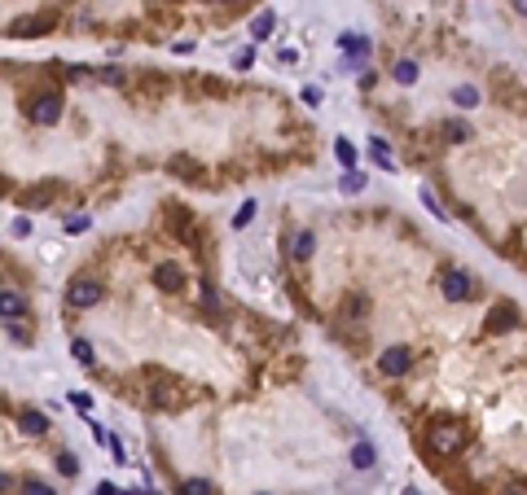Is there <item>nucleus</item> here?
<instances>
[{
    "instance_id": "412c9836",
    "label": "nucleus",
    "mask_w": 527,
    "mask_h": 495,
    "mask_svg": "<svg viewBox=\"0 0 527 495\" xmlns=\"http://www.w3.org/2000/svg\"><path fill=\"white\" fill-rule=\"evenodd\" d=\"M351 464H356V469H369L373 464V447H369V442H361V447L351 452Z\"/></svg>"
},
{
    "instance_id": "c756f323",
    "label": "nucleus",
    "mask_w": 527,
    "mask_h": 495,
    "mask_svg": "<svg viewBox=\"0 0 527 495\" xmlns=\"http://www.w3.org/2000/svg\"><path fill=\"white\" fill-rule=\"evenodd\" d=\"M84 228H88V219H84V215H75V219L66 224V232H84Z\"/></svg>"
},
{
    "instance_id": "a878e982",
    "label": "nucleus",
    "mask_w": 527,
    "mask_h": 495,
    "mask_svg": "<svg viewBox=\"0 0 527 495\" xmlns=\"http://www.w3.org/2000/svg\"><path fill=\"white\" fill-rule=\"evenodd\" d=\"M334 153H339V163H343V167L351 171V163H356V149H351L347 141H339V145H334Z\"/></svg>"
},
{
    "instance_id": "f257e3e1",
    "label": "nucleus",
    "mask_w": 527,
    "mask_h": 495,
    "mask_svg": "<svg viewBox=\"0 0 527 495\" xmlns=\"http://www.w3.org/2000/svg\"><path fill=\"white\" fill-rule=\"evenodd\" d=\"M426 447H431L435 456H457L466 447V430L457 421H435L431 430H426Z\"/></svg>"
},
{
    "instance_id": "6e6552de",
    "label": "nucleus",
    "mask_w": 527,
    "mask_h": 495,
    "mask_svg": "<svg viewBox=\"0 0 527 495\" xmlns=\"http://www.w3.org/2000/svg\"><path fill=\"white\" fill-rule=\"evenodd\" d=\"M22 311H27V298L18 290H0V320H18Z\"/></svg>"
},
{
    "instance_id": "7c9ffc66",
    "label": "nucleus",
    "mask_w": 527,
    "mask_h": 495,
    "mask_svg": "<svg viewBox=\"0 0 527 495\" xmlns=\"http://www.w3.org/2000/svg\"><path fill=\"white\" fill-rule=\"evenodd\" d=\"M510 5H514V13H523V18H527V0H510Z\"/></svg>"
},
{
    "instance_id": "0eeeda50",
    "label": "nucleus",
    "mask_w": 527,
    "mask_h": 495,
    "mask_svg": "<svg viewBox=\"0 0 527 495\" xmlns=\"http://www.w3.org/2000/svg\"><path fill=\"white\" fill-rule=\"evenodd\" d=\"M154 281H159V290L176 294V290L185 285V268H181V263H171V259H163V263L154 268Z\"/></svg>"
},
{
    "instance_id": "a211bd4d",
    "label": "nucleus",
    "mask_w": 527,
    "mask_h": 495,
    "mask_svg": "<svg viewBox=\"0 0 527 495\" xmlns=\"http://www.w3.org/2000/svg\"><path fill=\"white\" fill-rule=\"evenodd\" d=\"M181 495H215V491H211V482H207V478H189V482L181 486Z\"/></svg>"
},
{
    "instance_id": "6ab92c4d",
    "label": "nucleus",
    "mask_w": 527,
    "mask_h": 495,
    "mask_svg": "<svg viewBox=\"0 0 527 495\" xmlns=\"http://www.w3.org/2000/svg\"><path fill=\"white\" fill-rule=\"evenodd\" d=\"M268 31H272V13H268V9H264V13H260V18H255V22H250V36H255V40H264V36H268Z\"/></svg>"
},
{
    "instance_id": "9b49d317",
    "label": "nucleus",
    "mask_w": 527,
    "mask_h": 495,
    "mask_svg": "<svg viewBox=\"0 0 527 495\" xmlns=\"http://www.w3.org/2000/svg\"><path fill=\"white\" fill-rule=\"evenodd\" d=\"M339 48H343V53H351V58H369L373 53V48H369V40H361V36H339Z\"/></svg>"
},
{
    "instance_id": "b1692460",
    "label": "nucleus",
    "mask_w": 527,
    "mask_h": 495,
    "mask_svg": "<svg viewBox=\"0 0 527 495\" xmlns=\"http://www.w3.org/2000/svg\"><path fill=\"white\" fill-rule=\"evenodd\" d=\"M58 469H62V478H75V474H80V460H75L70 452H62L58 456Z\"/></svg>"
},
{
    "instance_id": "1a4fd4ad",
    "label": "nucleus",
    "mask_w": 527,
    "mask_h": 495,
    "mask_svg": "<svg viewBox=\"0 0 527 495\" xmlns=\"http://www.w3.org/2000/svg\"><path fill=\"white\" fill-rule=\"evenodd\" d=\"M18 430L36 438V434H44V430H48V416H44V412H36V408H27V412L18 416Z\"/></svg>"
},
{
    "instance_id": "393cba45",
    "label": "nucleus",
    "mask_w": 527,
    "mask_h": 495,
    "mask_svg": "<svg viewBox=\"0 0 527 495\" xmlns=\"http://www.w3.org/2000/svg\"><path fill=\"white\" fill-rule=\"evenodd\" d=\"M361 189H365V175L361 171H347L343 175V193H361Z\"/></svg>"
},
{
    "instance_id": "4468645a",
    "label": "nucleus",
    "mask_w": 527,
    "mask_h": 495,
    "mask_svg": "<svg viewBox=\"0 0 527 495\" xmlns=\"http://www.w3.org/2000/svg\"><path fill=\"white\" fill-rule=\"evenodd\" d=\"M453 101H457L462 110H470V106H479V92H474L470 84H462V88H453Z\"/></svg>"
},
{
    "instance_id": "f3484780",
    "label": "nucleus",
    "mask_w": 527,
    "mask_h": 495,
    "mask_svg": "<svg viewBox=\"0 0 527 495\" xmlns=\"http://www.w3.org/2000/svg\"><path fill=\"white\" fill-rule=\"evenodd\" d=\"M444 136H453V141H470V127H466L462 119H448V123H444Z\"/></svg>"
},
{
    "instance_id": "39448f33",
    "label": "nucleus",
    "mask_w": 527,
    "mask_h": 495,
    "mask_svg": "<svg viewBox=\"0 0 527 495\" xmlns=\"http://www.w3.org/2000/svg\"><path fill=\"white\" fill-rule=\"evenodd\" d=\"M440 290H444L448 303H466V298H474V281H470L466 272H457V268H448V272L440 276Z\"/></svg>"
},
{
    "instance_id": "ddd939ff",
    "label": "nucleus",
    "mask_w": 527,
    "mask_h": 495,
    "mask_svg": "<svg viewBox=\"0 0 527 495\" xmlns=\"http://www.w3.org/2000/svg\"><path fill=\"white\" fill-rule=\"evenodd\" d=\"M312 246H316L312 232H294V237H290V254H294V259H308V254H312Z\"/></svg>"
},
{
    "instance_id": "cd10ccee",
    "label": "nucleus",
    "mask_w": 527,
    "mask_h": 495,
    "mask_svg": "<svg viewBox=\"0 0 527 495\" xmlns=\"http://www.w3.org/2000/svg\"><path fill=\"white\" fill-rule=\"evenodd\" d=\"M27 232H31V219L18 215V219H14V237H27Z\"/></svg>"
},
{
    "instance_id": "423d86ee",
    "label": "nucleus",
    "mask_w": 527,
    "mask_h": 495,
    "mask_svg": "<svg viewBox=\"0 0 527 495\" xmlns=\"http://www.w3.org/2000/svg\"><path fill=\"white\" fill-rule=\"evenodd\" d=\"M409 364H413V351H409V347H387V351L378 355V369H383L387 377H405Z\"/></svg>"
},
{
    "instance_id": "5701e85b",
    "label": "nucleus",
    "mask_w": 527,
    "mask_h": 495,
    "mask_svg": "<svg viewBox=\"0 0 527 495\" xmlns=\"http://www.w3.org/2000/svg\"><path fill=\"white\" fill-rule=\"evenodd\" d=\"M361 311H365V298H361V294H351V298L343 303V316H347V320H361Z\"/></svg>"
},
{
    "instance_id": "20e7f679",
    "label": "nucleus",
    "mask_w": 527,
    "mask_h": 495,
    "mask_svg": "<svg viewBox=\"0 0 527 495\" xmlns=\"http://www.w3.org/2000/svg\"><path fill=\"white\" fill-rule=\"evenodd\" d=\"M48 31H53V13H27V18L9 22V36H18V40H36V36H48Z\"/></svg>"
},
{
    "instance_id": "aec40b11",
    "label": "nucleus",
    "mask_w": 527,
    "mask_h": 495,
    "mask_svg": "<svg viewBox=\"0 0 527 495\" xmlns=\"http://www.w3.org/2000/svg\"><path fill=\"white\" fill-rule=\"evenodd\" d=\"M70 355H75V359H80V364H92V359H97V351H92V342H84V337H80V342H75V347H70Z\"/></svg>"
},
{
    "instance_id": "2f4dec72",
    "label": "nucleus",
    "mask_w": 527,
    "mask_h": 495,
    "mask_svg": "<svg viewBox=\"0 0 527 495\" xmlns=\"http://www.w3.org/2000/svg\"><path fill=\"white\" fill-rule=\"evenodd\" d=\"M9 486H14V478H9V474H0V491H9Z\"/></svg>"
},
{
    "instance_id": "f8f14e48",
    "label": "nucleus",
    "mask_w": 527,
    "mask_h": 495,
    "mask_svg": "<svg viewBox=\"0 0 527 495\" xmlns=\"http://www.w3.org/2000/svg\"><path fill=\"white\" fill-rule=\"evenodd\" d=\"M514 316H518L514 307H496V311H492V320H488V333H501V329H510V325H514Z\"/></svg>"
},
{
    "instance_id": "2eb2a0df",
    "label": "nucleus",
    "mask_w": 527,
    "mask_h": 495,
    "mask_svg": "<svg viewBox=\"0 0 527 495\" xmlns=\"http://www.w3.org/2000/svg\"><path fill=\"white\" fill-rule=\"evenodd\" d=\"M391 75H395V84H413V80H417V66H413V62H395Z\"/></svg>"
},
{
    "instance_id": "dca6fc26",
    "label": "nucleus",
    "mask_w": 527,
    "mask_h": 495,
    "mask_svg": "<svg viewBox=\"0 0 527 495\" xmlns=\"http://www.w3.org/2000/svg\"><path fill=\"white\" fill-rule=\"evenodd\" d=\"M369 153H373V163H378V167H387V171L395 167L391 153H387V141H369Z\"/></svg>"
},
{
    "instance_id": "f03ea898",
    "label": "nucleus",
    "mask_w": 527,
    "mask_h": 495,
    "mask_svg": "<svg viewBox=\"0 0 527 495\" xmlns=\"http://www.w3.org/2000/svg\"><path fill=\"white\" fill-rule=\"evenodd\" d=\"M27 119L40 123V127H53V123L62 119V97H58V92H40V97H31V101H27Z\"/></svg>"
},
{
    "instance_id": "bb28decb",
    "label": "nucleus",
    "mask_w": 527,
    "mask_h": 495,
    "mask_svg": "<svg viewBox=\"0 0 527 495\" xmlns=\"http://www.w3.org/2000/svg\"><path fill=\"white\" fill-rule=\"evenodd\" d=\"M250 215H255V202H242V211L233 215V228H246V224H250Z\"/></svg>"
},
{
    "instance_id": "9d476101",
    "label": "nucleus",
    "mask_w": 527,
    "mask_h": 495,
    "mask_svg": "<svg viewBox=\"0 0 527 495\" xmlns=\"http://www.w3.org/2000/svg\"><path fill=\"white\" fill-rule=\"evenodd\" d=\"M48 197H53V185H36L27 193H18V206H22V211H36V206H44Z\"/></svg>"
},
{
    "instance_id": "4be33fe9",
    "label": "nucleus",
    "mask_w": 527,
    "mask_h": 495,
    "mask_svg": "<svg viewBox=\"0 0 527 495\" xmlns=\"http://www.w3.org/2000/svg\"><path fill=\"white\" fill-rule=\"evenodd\" d=\"M22 495H58V491L48 482H40V478H27V482H22Z\"/></svg>"
},
{
    "instance_id": "c85d7f7f",
    "label": "nucleus",
    "mask_w": 527,
    "mask_h": 495,
    "mask_svg": "<svg viewBox=\"0 0 527 495\" xmlns=\"http://www.w3.org/2000/svg\"><path fill=\"white\" fill-rule=\"evenodd\" d=\"M70 403L80 408V412H92V399H88V395H70Z\"/></svg>"
},
{
    "instance_id": "7ed1b4c3",
    "label": "nucleus",
    "mask_w": 527,
    "mask_h": 495,
    "mask_svg": "<svg viewBox=\"0 0 527 495\" xmlns=\"http://www.w3.org/2000/svg\"><path fill=\"white\" fill-rule=\"evenodd\" d=\"M66 303H70L75 311L97 307V303H102V281H92V276H75V281L66 285Z\"/></svg>"
}]
</instances>
